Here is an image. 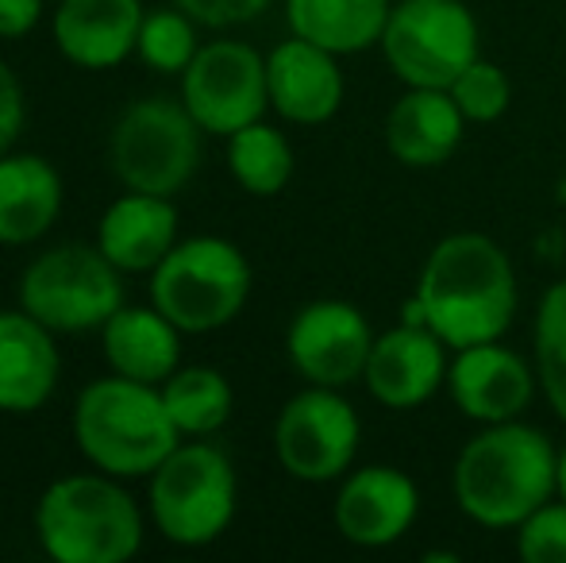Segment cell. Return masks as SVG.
I'll list each match as a JSON object with an SVG mask.
<instances>
[{
  "label": "cell",
  "mask_w": 566,
  "mask_h": 563,
  "mask_svg": "<svg viewBox=\"0 0 566 563\" xmlns=\"http://www.w3.org/2000/svg\"><path fill=\"white\" fill-rule=\"evenodd\" d=\"M394 0H285L290 35L332 54H366L381 43Z\"/></svg>",
  "instance_id": "cell-23"
},
{
  "label": "cell",
  "mask_w": 566,
  "mask_h": 563,
  "mask_svg": "<svg viewBox=\"0 0 566 563\" xmlns=\"http://www.w3.org/2000/svg\"><path fill=\"white\" fill-rule=\"evenodd\" d=\"M181 240V212L174 197L124 189L105 205L93 243L124 274H150Z\"/></svg>",
  "instance_id": "cell-19"
},
{
  "label": "cell",
  "mask_w": 566,
  "mask_h": 563,
  "mask_svg": "<svg viewBox=\"0 0 566 563\" xmlns=\"http://www.w3.org/2000/svg\"><path fill=\"white\" fill-rule=\"evenodd\" d=\"M70 436L85 463L124 482L150 479L155 467L186 440L166 414L158 386L113 371L82 386L70 414Z\"/></svg>",
  "instance_id": "cell-4"
},
{
  "label": "cell",
  "mask_w": 566,
  "mask_h": 563,
  "mask_svg": "<svg viewBox=\"0 0 566 563\" xmlns=\"http://www.w3.org/2000/svg\"><path fill=\"white\" fill-rule=\"evenodd\" d=\"M532 355H536L539 394L547 398L552 414L566 425V279L552 282L539 298Z\"/></svg>",
  "instance_id": "cell-26"
},
{
  "label": "cell",
  "mask_w": 566,
  "mask_h": 563,
  "mask_svg": "<svg viewBox=\"0 0 566 563\" xmlns=\"http://www.w3.org/2000/svg\"><path fill=\"white\" fill-rule=\"evenodd\" d=\"M451 494L474 525L516 529L559 494V448L524 417L482 425L454 456Z\"/></svg>",
  "instance_id": "cell-2"
},
{
  "label": "cell",
  "mask_w": 566,
  "mask_h": 563,
  "mask_svg": "<svg viewBox=\"0 0 566 563\" xmlns=\"http://www.w3.org/2000/svg\"><path fill=\"white\" fill-rule=\"evenodd\" d=\"M270 113L297 128H321L343 108L347 77L339 70V54L290 35L266 54Z\"/></svg>",
  "instance_id": "cell-16"
},
{
  "label": "cell",
  "mask_w": 566,
  "mask_h": 563,
  "mask_svg": "<svg viewBox=\"0 0 566 563\" xmlns=\"http://www.w3.org/2000/svg\"><path fill=\"white\" fill-rule=\"evenodd\" d=\"M150 305L186 336H209L235 321L254 290V267L228 236H181L147 274Z\"/></svg>",
  "instance_id": "cell-6"
},
{
  "label": "cell",
  "mask_w": 566,
  "mask_h": 563,
  "mask_svg": "<svg viewBox=\"0 0 566 563\" xmlns=\"http://www.w3.org/2000/svg\"><path fill=\"white\" fill-rule=\"evenodd\" d=\"M448 367L451 347L428 324L401 321L397 329L374 336L363 386L378 406L409 414L428 406L448 386Z\"/></svg>",
  "instance_id": "cell-15"
},
{
  "label": "cell",
  "mask_w": 566,
  "mask_h": 563,
  "mask_svg": "<svg viewBox=\"0 0 566 563\" xmlns=\"http://www.w3.org/2000/svg\"><path fill=\"white\" fill-rule=\"evenodd\" d=\"M378 51L401 85L448 90L482 54V31L467 0H394Z\"/></svg>",
  "instance_id": "cell-9"
},
{
  "label": "cell",
  "mask_w": 566,
  "mask_h": 563,
  "mask_svg": "<svg viewBox=\"0 0 566 563\" xmlns=\"http://www.w3.org/2000/svg\"><path fill=\"white\" fill-rule=\"evenodd\" d=\"M239 513L235 463L209 436L181 440L147 479L150 529L174 549H209Z\"/></svg>",
  "instance_id": "cell-5"
},
{
  "label": "cell",
  "mask_w": 566,
  "mask_h": 563,
  "mask_svg": "<svg viewBox=\"0 0 566 563\" xmlns=\"http://www.w3.org/2000/svg\"><path fill=\"white\" fill-rule=\"evenodd\" d=\"M46 0H0V39H23L43 23Z\"/></svg>",
  "instance_id": "cell-32"
},
{
  "label": "cell",
  "mask_w": 566,
  "mask_h": 563,
  "mask_svg": "<svg viewBox=\"0 0 566 563\" xmlns=\"http://www.w3.org/2000/svg\"><path fill=\"white\" fill-rule=\"evenodd\" d=\"M443 390H448L454 409L467 421L497 425L528 414V406L539 394V378L536 363H528L521 352L505 347L501 340H485V344L451 352L448 386Z\"/></svg>",
  "instance_id": "cell-14"
},
{
  "label": "cell",
  "mask_w": 566,
  "mask_h": 563,
  "mask_svg": "<svg viewBox=\"0 0 566 563\" xmlns=\"http://www.w3.org/2000/svg\"><path fill=\"white\" fill-rule=\"evenodd\" d=\"M23 124H28V93H23L20 74L0 59V155L15 150Z\"/></svg>",
  "instance_id": "cell-31"
},
{
  "label": "cell",
  "mask_w": 566,
  "mask_h": 563,
  "mask_svg": "<svg viewBox=\"0 0 566 563\" xmlns=\"http://www.w3.org/2000/svg\"><path fill=\"white\" fill-rule=\"evenodd\" d=\"M524 563H566V502L559 494L513 529Z\"/></svg>",
  "instance_id": "cell-29"
},
{
  "label": "cell",
  "mask_w": 566,
  "mask_h": 563,
  "mask_svg": "<svg viewBox=\"0 0 566 563\" xmlns=\"http://www.w3.org/2000/svg\"><path fill=\"white\" fill-rule=\"evenodd\" d=\"M521 285L509 251L493 236L451 232L428 251L405 321L428 324L451 352L501 340L516 321Z\"/></svg>",
  "instance_id": "cell-1"
},
{
  "label": "cell",
  "mask_w": 566,
  "mask_h": 563,
  "mask_svg": "<svg viewBox=\"0 0 566 563\" xmlns=\"http://www.w3.org/2000/svg\"><path fill=\"white\" fill-rule=\"evenodd\" d=\"M97 336L101 355H105L113 375L135 378V383L147 386H163L181 367V340H186V332L166 313H158L150 301L147 305L124 301Z\"/></svg>",
  "instance_id": "cell-21"
},
{
  "label": "cell",
  "mask_w": 566,
  "mask_h": 563,
  "mask_svg": "<svg viewBox=\"0 0 566 563\" xmlns=\"http://www.w3.org/2000/svg\"><path fill=\"white\" fill-rule=\"evenodd\" d=\"M205 132L181 97H139L124 105L108 132V170L135 194L178 197L201 166Z\"/></svg>",
  "instance_id": "cell-7"
},
{
  "label": "cell",
  "mask_w": 566,
  "mask_h": 563,
  "mask_svg": "<svg viewBox=\"0 0 566 563\" xmlns=\"http://www.w3.org/2000/svg\"><path fill=\"white\" fill-rule=\"evenodd\" d=\"M467 136V116L448 90H417L405 85L386 116V147L409 170H436L451 163Z\"/></svg>",
  "instance_id": "cell-22"
},
{
  "label": "cell",
  "mask_w": 566,
  "mask_h": 563,
  "mask_svg": "<svg viewBox=\"0 0 566 563\" xmlns=\"http://www.w3.org/2000/svg\"><path fill=\"white\" fill-rule=\"evenodd\" d=\"M170 4L189 12L201 28L231 31V28H243V23H254L274 0H170Z\"/></svg>",
  "instance_id": "cell-30"
},
{
  "label": "cell",
  "mask_w": 566,
  "mask_h": 563,
  "mask_svg": "<svg viewBox=\"0 0 566 563\" xmlns=\"http://www.w3.org/2000/svg\"><path fill=\"white\" fill-rule=\"evenodd\" d=\"M124 279L97 243H54L20 271L15 305L59 336L101 332L127 301Z\"/></svg>",
  "instance_id": "cell-8"
},
{
  "label": "cell",
  "mask_w": 566,
  "mask_h": 563,
  "mask_svg": "<svg viewBox=\"0 0 566 563\" xmlns=\"http://www.w3.org/2000/svg\"><path fill=\"white\" fill-rule=\"evenodd\" d=\"M158 390H163L166 414H170V421L178 425V432L186 440L217 436L235 414V390H231L228 375L220 367L181 363Z\"/></svg>",
  "instance_id": "cell-24"
},
{
  "label": "cell",
  "mask_w": 566,
  "mask_h": 563,
  "mask_svg": "<svg viewBox=\"0 0 566 563\" xmlns=\"http://www.w3.org/2000/svg\"><path fill=\"white\" fill-rule=\"evenodd\" d=\"M62 378L59 332L15 309H0V414L31 417L54 398Z\"/></svg>",
  "instance_id": "cell-18"
},
{
  "label": "cell",
  "mask_w": 566,
  "mask_h": 563,
  "mask_svg": "<svg viewBox=\"0 0 566 563\" xmlns=\"http://www.w3.org/2000/svg\"><path fill=\"white\" fill-rule=\"evenodd\" d=\"M147 525V505L97 467L46 482L31 513L39 549L54 563H127L139 556Z\"/></svg>",
  "instance_id": "cell-3"
},
{
  "label": "cell",
  "mask_w": 566,
  "mask_h": 563,
  "mask_svg": "<svg viewBox=\"0 0 566 563\" xmlns=\"http://www.w3.org/2000/svg\"><path fill=\"white\" fill-rule=\"evenodd\" d=\"M66 186L59 166L39 150L0 155V248H31L59 225Z\"/></svg>",
  "instance_id": "cell-20"
},
{
  "label": "cell",
  "mask_w": 566,
  "mask_h": 563,
  "mask_svg": "<svg viewBox=\"0 0 566 563\" xmlns=\"http://www.w3.org/2000/svg\"><path fill=\"white\" fill-rule=\"evenodd\" d=\"M181 105L193 113L205 136L228 139L231 132L270 113L266 54L243 39H209L178 77Z\"/></svg>",
  "instance_id": "cell-11"
},
{
  "label": "cell",
  "mask_w": 566,
  "mask_h": 563,
  "mask_svg": "<svg viewBox=\"0 0 566 563\" xmlns=\"http://www.w3.org/2000/svg\"><path fill=\"white\" fill-rule=\"evenodd\" d=\"M559 498L566 502V444L559 448Z\"/></svg>",
  "instance_id": "cell-33"
},
{
  "label": "cell",
  "mask_w": 566,
  "mask_h": 563,
  "mask_svg": "<svg viewBox=\"0 0 566 563\" xmlns=\"http://www.w3.org/2000/svg\"><path fill=\"white\" fill-rule=\"evenodd\" d=\"M420 518V487L394 463L350 467L336 482L332 525L355 549H389Z\"/></svg>",
  "instance_id": "cell-13"
},
{
  "label": "cell",
  "mask_w": 566,
  "mask_h": 563,
  "mask_svg": "<svg viewBox=\"0 0 566 563\" xmlns=\"http://www.w3.org/2000/svg\"><path fill=\"white\" fill-rule=\"evenodd\" d=\"M224 158L231 181L251 197H277L293 181V170H297L290 136L282 128H274V124H266V116L231 132L224 139Z\"/></svg>",
  "instance_id": "cell-25"
},
{
  "label": "cell",
  "mask_w": 566,
  "mask_h": 563,
  "mask_svg": "<svg viewBox=\"0 0 566 563\" xmlns=\"http://www.w3.org/2000/svg\"><path fill=\"white\" fill-rule=\"evenodd\" d=\"M274 459L290 479L324 487L339 482L355 467L363 421L358 409L332 386L297 390L274 417Z\"/></svg>",
  "instance_id": "cell-10"
},
{
  "label": "cell",
  "mask_w": 566,
  "mask_h": 563,
  "mask_svg": "<svg viewBox=\"0 0 566 563\" xmlns=\"http://www.w3.org/2000/svg\"><path fill=\"white\" fill-rule=\"evenodd\" d=\"M201 51V23L189 12H181L178 4L147 8L139 28V43L135 54L147 70L163 77H181L189 70V62Z\"/></svg>",
  "instance_id": "cell-27"
},
{
  "label": "cell",
  "mask_w": 566,
  "mask_h": 563,
  "mask_svg": "<svg viewBox=\"0 0 566 563\" xmlns=\"http://www.w3.org/2000/svg\"><path fill=\"white\" fill-rule=\"evenodd\" d=\"M143 15V0H59L51 35L70 66L105 74L135 54Z\"/></svg>",
  "instance_id": "cell-17"
},
{
  "label": "cell",
  "mask_w": 566,
  "mask_h": 563,
  "mask_svg": "<svg viewBox=\"0 0 566 563\" xmlns=\"http://www.w3.org/2000/svg\"><path fill=\"white\" fill-rule=\"evenodd\" d=\"M370 347L374 329L366 313L339 298L308 301L285 329V359L308 386L347 390L363 383Z\"/></svg>",
  "instance_id": "cell-12"
},
{
  "label": "cell",
  "mask_w": 566,
  "mask_h": 563,
  "mask_svg": "<svg viewBox=\"0 0 566 563\" xmlns=\"http://www.w3.org/2000/svg\"><path fill=\"white\" fill-rule=\"evenodd\" d=\"M448 93L454 105H459V113L467 116V124H493L513 105V82H509V74L497 62L482 59V54L454 77Z\"/></svg>",
  "instance_id": "cell-28"
}]
</instances>
